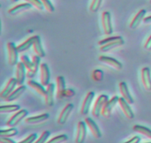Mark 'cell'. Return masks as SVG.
<instances>
[{
    "instance_id": "cell-47",
    "label": "cell",
    "mask_w": 151,
    "mask_h": 143,
    "mask_svg": "<svg viewBox=\"0 0 151 143\" xmlns=\"http://www.w3.org/2000/svg\"><path fill=\"white\" fill-rule=\"evenodd\" d=\"M150 4H151V0H150Z\"/></svg>"
},
{
    "instance_id": "cell-2",
    "label": "cell",
    "mask_w": 151,
    "mask_h": 143,
    "mask_svg": "<svg viewBox=\"0 0 151 143\" xmlns=\"http://www.w3.org/2000/svg\"><path fill=\"white\" fill-rule=\"evenodd\" d=\"M119 97H118L117 95H115V96L112 97L111 99H109V101L105 104L101 112V115L103 117H106V118H109V117H110L114 108L115 106L116 105V104L119 103Z\"/></svg>"
},
{
    "instance_id": "cell-29",
    "label": "cell",
    "mask_w": 151,
    "mask_h": 143,
    "mask_svg": "<svg viewBox=\"0 0 151 143\" xmlns=\"http://www.w3.org/2000/svg\"><path fill=\"white\" fill-rule=\"evenodd\" d=\"M19 110H20V106L18 104H8V105H2L0 107L1 113H11L18 112Z\"/></svg>"
},
{
    "instance_id": "cell-18",
    "label": "cell",
    "mask_w": 151,
    "mask_h": 143,
    "mask_svg": "<svg viewBox=\"0 0 151 143\" xmlns=\"http://www.w3.org/2000/svg\"><path fill=\"white\" fill-rule=\"evenodd\" d=\"M31 7H32V5L29 3H22V4H19L18 5H16L15 7H12V8L9 9L8 13L10 16H16V15L20 14L23 12L30 10Z\"/></svg>"
},
{
    "instance_id": "cell-23",
    "label": "cell",
    "mask_w": 151,
    "mask_h": 143,
    "mask_svg": "<svg viewBox=\"0 0 151 143\" xmlns=\"http://www.w3.org/2000/svg\"><path fill=\"white\" fill-rule=\"evenodd\" d=\"M40 61H41V57L39 56H38L37 54L32 56V64H33V67H32V70H28L27 72V77L28 78H33L35 76V74L38 72V68H39L40 66Z\"/></svg>"
},
{
    "instance_id": "cell-5",
    "label": "cell",
    "mask_w": 151,
    "mask_h": 143,
    "mask_svg": "<svg viewBox=\"0 0 151 143\" xmlns=\"http://www.w3.org/2000/svg\"><path fill=\"white\" fill-rule=\"evenodd\" d=\"M102 25H103L104 33L106 35H111L113 33L111 16L109 11L103 12L102 14Z\"/></svg>"
},
{
    "instance_id": "cell-26",
    "label": "cell",
    "mask_w": 151,
    "mask_h": 143,
    "mask_svg": "<svg viewBox=\"0 0 151 143\" xmlns=\"http://www.w3.org/2000/svg\"><path fill=\"white\" fill-rule=\"evenodd\" d=\"M27 85L29 88H31L32 90H35L37 93L39 94L40 95H42V96H44V95H45L47 89H45V88H44V86L43 85H41V84L38 83V82H35V81L30 80V79L27 81Z\"/></svg>"
},
{
    "instance_id": "cell-36",
    "label": "cell",
    "mask_w": 151,
    "mask_h": 143,
    "mask_svg": "<svg viewBox=\"0 0 151 143\" xmlns=\"http://www.w3.org/2000/svg\"><path fill=\"white\" fill-rule=\"evenodd\" d=\"M26 2L29 3L31 5L33 6L35 8H36L38 10H43L44 9V5L41 0H25Z\"/></svg>"
},
{
    "instance_id": "cell-41",
    "label": "cell",
    "mask_w": 151,
    "mask_h": 143,
    "mask_svg": "<svg viewBox=\"0 0 151 143\" xmlns=\"http://www.w3.org/2000/svg\"><path fill=\"white\" fill-rule=\"evenodd\" d=\"M140 137L139 136H135L134 137L131 138V139L128 140L127 142H124V143H139L140 142Z\"/></svg>"
},
{
    "instance_id": "cell-35",
    "label": "cell",
    "mask_w": 151,
    "mask_h": 143,
    "mask_svg": "<svg viewBox=\"0 0 151 143\" xmlns=\"http://www.w3.org/2000/svg\"><path fill=\"white\" fill-rule=\"evenodd\" d=\"M103 72L100 69H96L92 73V79L96 82H100L103 79Z\"/></svg>"
},
{
    "instance_id": "cell-27",
    "label": "cell",
    "mask_w": 151,
    "mask_h": 143,
    "mask_svg": "<svg viewBox=\"0 0 151 143\" xmlns=\"http://www.w3.org/2000/svg\"><path fill=\"white\" fill-rule=\"evenodd\" d=\"M34 41H35V35L29 38L28 39H27L24 42L22 43V44L18 46L17 49H18V51H19V53L24 52V51H26L27 50L29 49V48L32 47Z\"/></svg>"
},
{
    "instance_id": "cell-24",
    "label": "cell",
    "mask_w": 151,
    "mask_h": 143,
    "mask_svg": "<svg viewBox=\"0 0 151 143\" xmlns=\"http://www.w3.org/2000/svg\"><path fill=\"white\" fill-rule=\"evenodd\" d=\"M25 90H26V87L24 85L19 86V88L15 89L4 100L7 101V102H11V101H16L25 92Z\"/></svg>"
},
{
    "instance_id": "cell-33",
    "label": "cell",
    "mask_w": 151,
    "mask_h": 143,
    "mask_svg": "<svg viewBox=\"0 0 151 143\" xmlns=\"http://www.w3.org/2000/svg\"><path fill=\"white\" fill-rule=\"evenodd\" d=\"M122 39V38L121 36H113V37H109V38H105V39L101 40L98 42V45L102 46H104L106 44L109 43L114 42V41H119V40Z\"/></svg>"
},
{
    "instance_id": "cell-38",
    "label": "cell",
    "mask_w": 151,
    "mask_h": 143,
    "mask_svg": "<svg viewBox=\"0 0 151 143\" xmlns=\"http://www.w3.org/2000/svg\"><path fill=\"white\" fill-rule=\"evenodd\" d=\"M41 1L47 11H48L49 13H53L55 11L54 6L50 0H41Z\"/></svg>"
},
{
    "instance_id": "cell-17",
    "label": "cell",
    "mask_w": 151,
    "mask_h": 143,
    "mask_svg": "<svg viewBox=\"0 0 151 143\" xmlns=\"http://www.w3.org/2000/svg\"><path fill=\"white\" fill-rule=\"evenodd\" d=\"M119 92H120L122 97L125 100V101H128L130 104H133L134 103V100L133 98L132 95L130 93V91L128 90V85L125 83V82H122L119 83Z\"/></svg>"
},
{
    "instance_id": "cell-37",
    "label": "cell",
    "mask_w": 151,
    "mask_h": 143,
    "mask_svg": "<svg viewBox=\"0 0 151 143\" xmlns=\"http://www.w3.org/2000/svg\"><path fill=\"white\" fill-rule=\"evenodd\" d=\"M103 0H92L91 6H90V10L92 13H96L99 10L100 6H101Z\"/></svg>"
},
{
    "instance_id": "cell-1",
    "label": "cell",
    "mask_w": 151,
    "mask_h": 143,
    "mask_svg": "<svg viewBox=\"0 0 151 143\" xmlns=\"http://www.w3.org/2000/svg\"><path fill=\"white\" fill-rule=\"evenodd\" d=\"M109 100V96L106 95H104V94L100 95V96H98V98L96 100L95 103H94V105L92 109V112H91V114H92V115L94 116V117H100V115H101L102 112V110H103L105 104H106Z\"/></svg>"
},
{
    "instance_id": "cell-42",
    "label": "cell",
    "mask_w": 151,
    "mask_h": 143,
    "mask_svg": "<svg viewBox=\"0 0 151 143\" xmlns=\"http://www.w3.org/2000/svg\"><path fill=\"white\" fill-rule=\"evenodd\" d=\"M144 47L146 50H147V51H151V35L149 37L148 39L147 40Z\"/></svg>"
},
{
    "instance_id": "cell-31",
    "label": "cell",
    "mask_w": 151,
    "mask_h": 143,
    "mask_svg": "<svg viewBox=\"0 0 151 143\" xmlns=\"http://www.w3.org/2000/svg\"><path fill=\"white\" fill-rule=\"evenodd\" d=\"M68 137L66 134H60L52 138L46 143H64L67 142Z\"/></svg>"
},
{
    "instance_id": "cell-3",
    "label": "cell",
    "mask_w": 151,
    "mask_h": 143,
    "mask_svg": "<svg viewBox=\"0 0 151 143\" xmlns=\"http://www.w3.org/2000/svg\"><path fill=\"white\" fill-rule=\"evenodd\" d=\"M28 115V112L26 110H20L16 112L8 120L6 123V126L8 127L12 128L17 126L25 117Z\"/></svg>"
},
{
    "instance_id": "cell-45",
    "label": "cell",
    "mask_w": 151,
    "mask_h": 143,
    "mask_svg": "<svg viewBox=\"0 0 151 143\" xmlns=\"http://www.w3.org/2000/svg\"><path fill=\"white\" fill-rule=\"evenodd\" d=\"M10 1H11L12 2H16V1H17L18 0H10Z\"/></svg>"
},
{
    "instance_id": "cell-15",
    "label": "cell",
    "mask_w": 151,
    "mask_h": 143,
    "mask_svg": "<svg viewBox=\"0 0 151 143\" xmlns=\"http://www.w3.org/2000/svg\"><path fill=\"white\" fill-rule=\"evenodd\" d=\"M54 92L55 85L53 83H50L47 86L46 94L44 95L45 104L47 107H52L54 105Z\"/></svg>"
},
{
    "instance_id": "cell-11",
    "label": "cell",
    "mask_w": 151,
    "mask_h": 143,
    "mask_svg": "<svg viewBox=\"0 0 151 143\" xmlns=\"http://www.w3.org/2000/svg\"><path fill=\"white\" fill-rule=\"evenodd\" d=\"M25 66L24 65L22 62L18 63L16 65V79L17 81V85L19 86L23 85L24 82L25 77L27 76V73L25 72Z\"/></svg>"
},
{
    "instance_id": "cell-40",
    "label": "cell",
    "mask_w": 151,
    "mask_h": 143,
    "mask_svg": "<svg viewBox=\"0 0 151 143\" xmlns=\"http://www.w3.org/2000/svg\"><path fill=\"white\" fill-rule=\"evenodd\" d=\"M75 92L73 90L71 89H66V90L64 91L63 94V97H72L73 95H75Z\"/></svg>"
},
{
    "instance_id": "cell-12",
    "label": "cell",
    "mask_w": 151,
    "mask_h": 143,
    "mask_svg": "<svg viewBox=\"0 0 151 143\" xmlns=\"http://www.w3.org/2000/svg\"><path fill=\"white\" fill-rule=\"evenodd\" d=\"M73 109L74 105L72 104H68L65 106V107L60 112L58 118V123L59 125H63L66 123Z\"/></svg>"
},
{
    "instance_id": "cell-16",
    "label": "cell",
    "mask_w": 151,
    "mask_h": 143,
    "mask_svg": "<svg viewBox=\"0 0 151 143\" xmlns=\"http://www.w3.org/2000/svg\"><path fill=\"white\" fill-rule=\"evenodd\" d=\"M17 85V81H16V78H10L9 81L7 82V85H6L5 88H4L2 91H1V94H0V97L1 98L5 99L12 92L15 90V88Z\"/></svg>"
},
{
    "instance_id": "cell-44",
    "label": "cell",
    "mask_w": 151,
    "mask_h": 143,
    "mask_svg": "<svg viewBox=\"0 0 151 143\" xmlns=\"http://www.w3.org/2000/svg\"><path fill=\"white\" fill-rule=\"evenodd\" d=\"M143 22L146 23V24H150V23H151V16L145 17V18L143 19Z\"/></svg>"
},
{
    "instance_id": "cell-25",
    "label": "cell",
    "mask_w": 151,
    "mask_h": 143,
    "mask_svg": "<svg viewBox=\"0 0 151 143\" xmlns=\"http://www.w3.org/2000/svg\"><path fill=\"white\" fill-rule=\"evenodd\" d=\"M124 43H125V41L122 38V39L119 40V41H114V42L109 43L106 44V45L102 46H100V50L103 51V52H108V51H111V50L114 49V48L122 46V45H124Z\"/></svg>"
},
{
    "instance_id": "cell-43",
    "label": "cell",
    "mask_w": 151,
    "mask_h": 143,
    "mask_svg": "<svg viewBox=\"0 0 151 143\" xmlns=\"http://www.w3.org/2000/svg\"><path fill=\"white\" fill-rule=\"evenodd\" d=\"M0 143H16L13 139L7 137H0Z\"/></svg>"
},
{
    "instance_id": "cell-46",
    "label": "cell",
    "mask_w": 151,
    "mask_h": 143,
    "mask_svg": "<svg viewBox=\"0 0 151 143\" xmlns=\"http://www.w3.org/2000/svg\"><path fill=\"white\" fill-rule=\"evenodd\" d=\"M145 143H151V142H145Z\"/></svg>"
},
{
    "instance_id": "cell-20",
    "label": "cell",
    "mask_w": 151,
    "mask_h": 143,
    "mask_svg": "<svg viewBox=\"0 0 151 143\" xmlns=\"http://www.w3.org/2000/svg\"><path fill=\"white\" fill-rule=\"evenodd\" d=\"M49 118H50V115L47 114V113H44V114L39 115L32 116V117H27V118L25 119V123L30 125L38 124V123L46 121Z\"/></svg>"
},
{
    "instance_id": "cell-39",
    "label": "cell",
    "mask_w": 151,
    "mask_h": 143,
    "mask_svg": "<svg viewBox=\"0 0 151 143\" xmlns=\"http://www.w3.org/2000/svg\"><path fill=\"white\" fill-rule=\"evenodd\" d=\"M37 139V134H36L33 133L29 134V136H28L27 137L25 138L24 139L22 140L21 142L18 143H34L35 140Z\"/></svg>"
},
{
    "instance_id": "cell-14",
    "label": "cell",
    "mask_w": 151,
    "mask_h": 143,
    "mask_svg": "<svg viewBox=\"0 0 151 143\" xmlns=\"http://www.w3.org/2000/svg\"><path fill=\"white\" fill-rule=\"evenodd\" d=\"M119 104L120 106L121 109H122V112H123L124 115L125 117L128 119V120H133L134 118V113L133 112V110L131 107H130L131 104L125 101L122 97H120L119 98Z\"/></svg>"
},
{
    "instance_id": "cell-4",
    "label": "cell",
    "mask_w": 151,
    "mask_h": 143,
    "mask_svg": "<svg viewBox=\"0 0 151 143\" xmlns=\"http://www.w3.org/2000/svg\"><path fill=\"white\" fill-rule=\"evenodd\" d=\"M7 52H8V63L10 65L13 66L17 65L19 51L17 46L13 43L9 42L7 45Z\"/></svg>"
},
{
    "instance_id": "cell-6",
    "label": "cell",
    "mask_w": 151,
    "mask_h": 143,
    "mask_svg": "<svg viewBox=\"0 0 151 143\" xmlns=\"http://www.w3.org/2000/svg\"><path fill=\"white\" fill-rule=\"evenodd\" d=\"M87 134V128L85 121H79L77 129L75 143H84Z\"/></svg>"
},
{
    "instance_id": "cell-28",
    "label": "cell",
    "mask_w": 151,
    "mask_h": 143,
    "mask_svg": "<svg viewBox=\"0 0 151 143\" xmlns=\"http://www.w3.org/2000/svg\"><path fill=\"white\" fill-rule=\"evenodd\" d=\"M133 130L137 133L141 134L143 136L151 139V129L149 128L144 126H141V125H135V126H133Z\"/></svg>"
},
{
    "instance_id": "cell-7",
    "label": "cell",
    "mask_w": 151,
    "mask_h": 143,
    "mask_svg": "<svg viewBox=\"0 0 151 143\" xmlns=\"http://www.w3.org/2000/svg\"><path fill=\"white\" fill-rule=\"evenodd\" d=\"M99 61H100L103 63H105L107 65L110 66V67L116 69L117 70H120L122 68V63L115 58H113V57L102 55L99 57Z\"/></svg>"
},
{
    "instance_id": "cell-9",
    "label": "cell",
    "mask_w": 151,
    "mask_h": 143,
    "mask_svg": "<svg viewBox=\"0 0 151 143\" xmlns=\"http://www.w3.org/2000/svg\"><path fill=\"white\" fill-rule=\"evenodd\" d=\"M141 77L145 89L147 91H151V73L149 68L145 67L142 69Z\"/></svg>"
},
{
    "instance_id": "cell-10",
    "label": "cell",
    "mask_w": 151,
    "mask_h": 143,
    "mask_svg": "<svg viewBox=\"0 0 151 143\" xmlns=\"http://www.w3.org/2000/svg\"><path fill=\"white\" fill-rule=\"evenodd\" d=\"M40 70H41V85L44 87H47L50 84V71L49 66L46 63H41L40 65Z\"/></svg>"
},
{
    "instance_id": "cell-21",
    "label": "cell",
    "mask_w": 151,
    "mask_h": 143,
    "mask_svg": "<svg viewBox=\"0 0 151 143\" xmlns=\"http://www.w3.org/2000/svg\"><path fill=\"white\" fill-rule=\"evenodd\" d=\"M56 85H57V93L56 98L60 99L63 98V94L66 90V81L63 76H58L56 79Z\"/></svg>"
},
{
    "instance_id": "cell-8",
    "label": "cell",
    "mask_w": 151,
    "mask_h": 143,
    "mask_svg": "<svg viewBox=\"0 0 151 143\" xmlns=\"http://www.w3.org/2000/svg\"><path fill=\"white\" fill-rule=\"evenodd\" d=\"M94 96H95V93L94 92H92V91L87 93L85 99H84L83 102L82 107H81V114L82 115H86L88 113L90 107H91V104L93 102V100L94 98Z\"/></svg>"
},
{
    "instance_id": "cell-32",
    "label": "cell",
    "mask_w": 151,
    "mask_h": 143,
    "mask_svg": "<svg viewBox=\"0 0 151 143\" xmlns=\"http://www.w3.org/2000/svg\"><path fill=\"white\" fill-rule=\"evenodd\" d=\"M21 62L24 64V65L25 66L27 69L28 70H32V67H33V64H32V60H29V57L27 55H22L20 57Z\"/></svg>"
},
{
    "instance_id": "cell-34",
    "label": "cell",
    "mask_w": 151,
    "mask_h": 143,
    "mask_svg": "<svg viewBox=\"0 0 151 143\" xmlns=\"http://www.w3.org/2000/svg\"><path fill=\"white\" fill-rule=\"evenodd\" d=\"M50 135V132L49 131H44L41 136L34 142V143H46L47 139H48Z\"/></svg>"
},
{
    "instance_id": "cell-30",
    "label": "cell",
    "mask_w": 151,
    "mask_h": 143,
    "mask_svg": "<svg viewBox=\"0 0 151 143\" xmlns=\"http://www.w3.org/2000/svg\"><path fill=\"white\" fill-rule=\"evenodd\" d=\"M18 134V130L15 128L12 127L10 129H5V130L0 131V137L10 138L16 136Z\"/></svg>"
},
{
    "instance_id": "cell-22",
    "label": "cell",
    "mask_w": 151,
    "mask_h": 143,
    "mask_svg": "<svg viewBox=\"0 0 151 143\" xmlns=\"http://www.w3.org/2000/svg\"><path fill=\"white\" fill-rule=\"evenodd\" d=\"M32 48H33L35 54L39 56L41 58L45 57V51H44V48H43L42 44H41V41L39 35H35V41H34L33 45H32Z\"/></svg>"
},
{
    "instance_id": "cell-13",
    "label": "cell",
    "mask_w": 151,
    "mask_h": 143,
    "mask_svg": "<svg viewBox=\"0 0 151 143\" xmlns=\"http://www.w3.org/2000/svg\"><path fill=\"white\" fill-rule=\"evenodd\" d=\"M84 121H85L86 124L88 127L90 132H91V134H92L93 137L94 138H96V139H100V138H101L102 133L100 132V129H99L97 123L91 117H86Z\"/></svg>"
},
{
    "instance_id": "cell-19",
    "label": "cell",
    "mask_w": 151,
    "mask_h": 143,
    "mask_svg": "<svg viewBox=\"0 0 151 143\" xmlns=\"http://www.w3.org/2000/svg\"><path fill=\"white\" fill-rule=\"evenodd\" d=\"M146 15V10L145 9H142L138 13H137L134 18L131 21L130 23V28L131 29H136L138 28L142 21H143V19L145 18V16Z\"/></svg>"
}]
</instances>
